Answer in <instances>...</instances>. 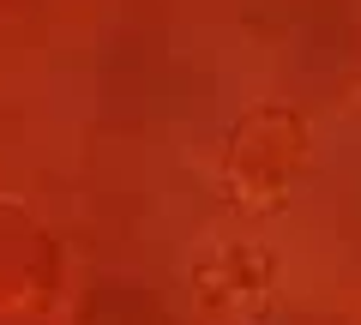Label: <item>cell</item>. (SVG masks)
Returning <instances> with one entry per match:
<instances>
[{"label":"cell","mask_w":361,"mask_h":325,"mask_svg":"<svg viewBox=\"0 0 361 325\" xmlns=\"http://www.w3.org/2000/svg\"><path fill=\"white\" fill-rule=\"evenodd\" d=\"M313 163V127L295 103H253L229 127L217 157V187L241 217H271L283 211L295 181Z\"/></svg>","instance_id":"cell-1"},{"label":"cell","mask_w":361,"mask_h":325,"mask_svg":"<svg viewBox=\"0 0 361 325\" xmlns=\"http://www.w3.org/2000/svg\"><path fill=\"white\" fill-rule=\"evenodd\" d=\"M271 307H277L271 247L223 235L187 259V319L193 325H265Z\"/></svg>","instance_id":"cell-2"}]
</instances>
